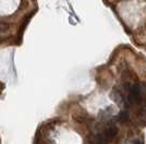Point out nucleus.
Wrapping results in <instances>:
<instances>
[{
	"instance_id": "obj_1",
	"label": "nucleus",
	"mask_w": 146,
	"mask_h": 144,
	"mask_svg": "<svg viewBox=\"0 0 146 144\" xmlns=\"http://www.w3.org/2000/svg\"><path fill=\"white\" fill-rule=\"evenodd\" d=\"M142 99V91L139 86H134L130 92V100L131 102H140Z\"/></svg>"
},
{
	"instance_id": "obj_2",
	"label": "nucleus",
	"mask_w": 146,
	"mask_h": 144,
	"mask_svg": "<svg viewBox=\"0 0 146 144\" xmlns=\"http://www.w3.org/2000/svg\"><path fill=\"white\" fill-rule=\"evenodd\" d=\"M117 128H115V127H110L109 129H107L106 131H105V133H104V138L106 139L107 141H109V140H112V139L115 138L117 135Z\"/></svg>"
},
{
	"instance_id": "obj_3",
	"label": "nucleus",
	"mask_w": 146,
	"mask_h": 144,
	"mask_svg": "<svg viewBox=\"0 0 146 144\" xmlns=\"http://www.w3.org/2000/svg\"><path fill=\"white\" fill-rule=\"evenodd\" d=\"M128 118H129V114L127 112H121L119 114V119L121 120V121H127Z\"/></svg>"
},
{
	"instance_id": "obj_4",
	"label": "nucleus",
	"mask_w": 146,
	"mask_h": 144,
	"mask_svg": "<svg viewBox=\"0 0 146 144\" xmlns=\"http://www.w3.org/2000/svg\"><path fill=\"white\" fill-rule=\"evenodd\" d=\"M8 28V25L7 24H0V29L1 30H5Z\"/></svg>"
},
{
	"instance_id": "obj_5",
	"label": "nucleus",
	"mask_w": 146,
	"mask_h": 144,
	"mask_svg": "<svg viewBox=\"0 0 146 144\" xmlns=\"http://www.w3.org/2000/svg\"><path fill=\"white\" fill-rule=\"evenodd\" d=\"M134 144H142V142H140V141H136V142H135Z\"/></svg>"
}]
</instances>
